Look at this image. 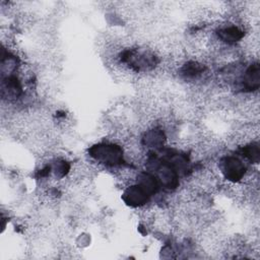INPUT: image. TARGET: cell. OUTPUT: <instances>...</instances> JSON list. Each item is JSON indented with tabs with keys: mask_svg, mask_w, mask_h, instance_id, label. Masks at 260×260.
<instances>
[{
	"mask_svg": "<svg viewBox=\"0 0 260 260\" xmlns=\"http://www.w3.org/2000/svg\"><path fill=\"white\" fill-rule=\"evenodd\" d=\"M88 152L96 164L117 168L122 166L124 159V150L115 143H100L92 145Z\"/></svg>",
	"mask_w": 260,
	"mask_h": 260,
	"instance_id": "1",
	"label": "cell"
},
{
	"mask_svg": "<svg viewBox=\"0 0 260 260\" xmlns=\"http://www.w3.org/2000/svg\"><path fill=\"white\" fill-rule=\"evenodd\" d=\"M218 170L230 183H241L248 172L243 159L235 155H226L221 158Z\"/></svg>",
	"mask_w": 260,
	"mask_h": 260,
	"instance_id": "2",
	"label": "cell"
},
{
	"mask_svg": "<svg viewBox=\"0 0 260 260\" xmlns=\"http://www.w3.org/2000/svg\"><path fill=\"white\" fill-rule=\"evenodd\" d=\"M148 195L145 191L138 185H129L126 187L123 193V200L124 202L131 207L134 208H141L144 207L148 201Z\"/></svg>",
	"mask_w": 260,
	"mask_h": 260,
	"instance_id": "3",
	"label": "cell"
}]
</instances>
